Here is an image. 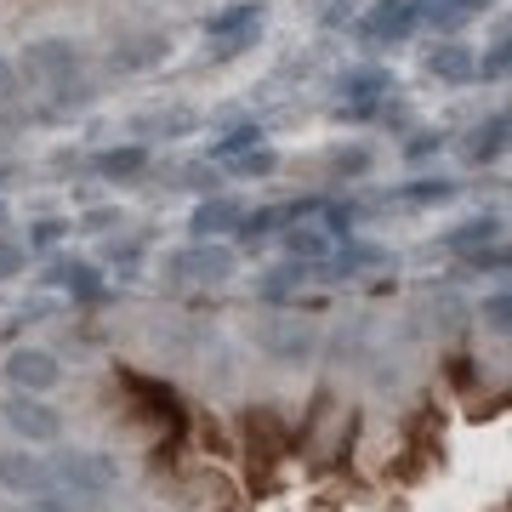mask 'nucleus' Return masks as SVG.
<instances>
[{
	"mask_svg": "<svg viewBox=\"0 0 512 512\" xmlns=\"http://www.w3.org/2000/svg\"><path fill=\"white\" fill-rule=\"evenodd\" d=\"M23 74L29 80H40V86H52L57 103H86V80H80V46L63 35L52 40H29L23 46Z\"/></svg>",
	"mask_w": 512,
	"mask_h": 512,
	"instance_id": "obj_1",
	"label": "nucleus"
},
{
	"mask_svg": "<svg viewBox=\"0 0 512 512\" xmlns=\"http://www.w3.org/2000/svg\"><path fill=\"white\" fill-rule=\"evenodd\" d=\"M52 484L80 490V495H109L120 484V461L109 450H69V456L52 461Z\"/></svg>",
	"mask_w": 512,
	"mask_h": 512,
	"instance_id": "obj_2",
	"label": "nucleus"
},
{
	"mask_svg": "<svg viewBox=\"0 0 512 512\" xmlns=\"http://www.w3.org/2000/svg\"><path fill=\"white\" fill-rule=\"evenodd\" d=\"M262 0H234V6H222V12H211V23H205V35H211V52L217 57H239L245 46L256 40V29H262Z\"/></svg>",
	"mask_w": 512,
	"mask_h": 512,
	"instance_id": "obj_3",
	"label": "nucleus"
},
{
	"mask_svg": "<svg viewBox=\"0 0 512 512\" xmlns=\"http://www.w3.org/2000/svg\"><path fill=\"white\" fill-rule=\"evenodd\" d=\"M0 416H6V427H12L18 439H29V444H52L57 433H63V416H57L40 393H18V399H6V404H0Z\"/></svg>",
	"mask_w": 512,
	"mask_h": 512,
	"instance_id": "obj_4",
	"label": "nucleus"
},
{
	"mask_svg": "<svg viewBox=\"0 0 512 512\" xmlns=\"http://www.w3.org/2000/svg\"><path fill=\"white\" fill-rule=\"evenodd\" d=\"M171 274L194 279V285H222V279L234 274V251H228V245H211V239H200V245H188V251L171 256Z\"/></svg>",
	"mask_w": 512,
	"mask_h": 512,
	"instance_id": "obj_5",
	"label": "nucleus"
},
{
	"mask_svg": "<svg viewBox=\"0 0 512 512\" xmlns=\"http://www.w3.org/2000/svg\"><path fill=\"white\" fill-rule=\"evenodd\" d=\"M6 376H12L23 393H52L63 370H57V359L46 348H18L12 359H6Z\"/></svg>",
	"mask_w": 512,
	"mask_h": 512,
	"instance_id": "obj_6",
	"label": "nucleus"
},
{
	"mask_svg": "<svg viewBox=\"0 0 512 512\" xmlns=\"http://www.w3.org/2000/svg\"><path fill=\"white\" fill-rule=\"evenodd\" d=\"M421 12H427V0H376V12L365 18V35L370 40H399L421 23Z\"/></svg>",
	"mask_w": 512,
	"mask_h": 512,
	"instance_id": "obj_7",
	"label": "nucleus"
},
{
	"mask_svg": "<svg viewBox=\"0 0 512 512\" xmlns=\"http://www.w3.org/2000/svg\"><path fill=\"white\" fill-rule=\"evenodd\" d=\"M0 490H18V495H35V490H52V467L23 450H6L0 456Z\"/></svg>",
	"mask_w": 512,
	"mask_h": 512,
	"instance_id": "obj_8",
	"label": "nucleus"
},
{
	"mask_svg": "<svg viewBox=\"0 0 512 512\" xmlns=\"http://www.w3.org/2000/svg\"><path fill=\"white\" fill-rule=\"evenodd\" d=\"M262 348L274 353V359H285V365H308L313 325H308V319H296V325H268V330H262Z\"/></svg>",
	"mask_w": 512,
	"mask_h": 512,
	"instance_id": "obj_9",
	"label": "nucleus"
},
{
	"mask_svg": "<svg viewBox=\"0 0 512 512\" xmlns=\"http://www.w3.org/2000/svg\"><path fill=\"white\" fill-rule=\"evenodd\" d=\"M387 86H393V80H387V69H359V74H348V80H342V109H348V114H370L376 103H382Z\"/></svg>",
	"mask_w": 512,
	"mask_h": 512,
	"instance_id": "obj_10",
	"label": "nucleus"
},
{
	"mask_svg": "<svg viewBox=\"0 0 512 512\" xmlns=\"http://www.w3.org/2000/svg\"><path fill=\"white\" fill-rule=\"evenodd\" d=\"M239 217H245V211H239L234 200H205L200 211L188 217V228H194V239H217V234H228Z\"/></svg>",
	"mask_w": 512,
	"mask_h": 512,
	"instance_id": "obj_11",
	"label": "nucleus"
},
{
	"mask_svg": "<svg viewBox=\"0 0 512 512\" xmlns=\"http://www.w3.org/2000/svg\"><path fill=\"white\" fill-rule=\"evenodd\" d=\"M148 165V148L143 143H126V148H103L97 154V177H109V183H126Z\"/></svg>",
	"mask_w": 512,
	"mask_h": 512,
	"instance_id": "obj_12",
	"label": "nucleus"
},
{
	"mask_svg": "<svg viewBox=\"0 0 512 512\" xmlns=\"http://www.w3.org/2000/svg\"><path fill=\"white\" fill-rule=\"evenodd\" d=\"M427 69L439 74V80H450V86H467V80H473V52L456 46V40H444L439 52L427 57Z\"/></svg>",
	"mask_w": 512,
	"mask_h": 512,
	"instance_id": "obj_13",
	"label": "nucleus"
},
{
	"mask_svg": "<svg viewBox=\"0 0 512 512\" xmlns=\"http://www.w3.org/2000/svg\"><path fill=\"white\" fill-rule=\"evenodd\" d=\"M467 154H473V165H490V160H501V154H507V114L495 109L490 120H484V126L473 131V148H467Z\"/></svg>",
	"mask_w": 512,
	"mask_h": 512,
	"instance_id": "obj_14",
	"label": "nucleus"
},
{
	"mask_svg": "<svg viewBox=\"0 0 512 512\" xmlns=\"http://www.w3.org/2000/svg\"><path fill=\"white\" fill-rule=\"evenodd\" d=\"M484 6H490V0H427V12H421V18H433V23L444 29V35H456L461 23L478 18Z\"/></svg>",
	"mask_w": 512,
	"mask_h": 512,
	"instance_id": "obj_15",
	"label": "nucleus"
},
{
	"mask_svg": "<svg viewBox=\"0 0 512 512\" xmlns=\"http://www.w3.org/2000/svg\"><path fill=\"white\" fill-rule=\"evenodd\" d=\"M490 239H501V222H495V217H473V222H461V228L444 234V251H473V245H490Z\"/></svg>",
	"mask_w": 512,
	"mask_h": 512,
	"instance_id": "obj_16",
	"label": "nucleus"
},
{
	"mask_svg": "<svg viewBox=\"0 0 512 512\" xmlns=\"http://www.w3.org/2000/svg\"><path fill=\"white\" fill-rule=\"evenodd\" d=\"M160 57H165V35H137V40H131V52H126V46L114 52V63L131 74V69H154Z\"/></svg>",
	"mask_w": 512,
	"mask_h": 512,
	"instance_id": "obj_17",
	"label": "nucleus"
},
{
	"mask_svg": "<svg viewBox=\"0 0 512 512\" xmlns=\"http://www.w3.org/2000/svg\"><path fill=\"white\" fill-rule=\"evenodd\" d=\"M302 279H308V268H302V262H279V268H268V279H262V296H268V302H285Z\"/></svg>",
	"mask_w": 512,
	"mask_h": 512,
	"instance_id": "obj_18",
	"label": "nucleus"
},
{
	"mask_svg": "<svg viewBox=\"0 0 512 512\" xmlns=\"http://www.w3.org/2000/svg\"><path fill=\"white\" fill-rule=\"evenodd\" d=\"M57 279L74 291V302H97L103 296V279H97V268H86V262H69V268H57Z\"/></svg>",
	"mask_w": 512,
	"mask_h": 512,
	"instance_id": "obj_19",
	"label": "nucleus"
},
{
	"mask_svg": "<svg viewBox=\"0 0 512 512\" xmlns=\"http://www.w3.org/2000/svg\"><path fill=\"white\" fill-rule=\"evenodd\" d=\"M450 194H456V183H444V177H421V183L399 188L404 205H439V200H450Z\"/></svg>",
	"mask_w": 512,
	"mask_h": 512,
	"instance_id": "obj_20",
	"label": "nucleus"
},
{
	"mask_svg": "<svg viewBox=\"0 0 512 512\" xmlns=\"http://www.w3.org/2000/svg\"><path fill=\"white\" fill-rule=\"evenodd\" d=\"M245 148H262V126H234L228 137L211 143V154H217V160H234V154H245Z\"/></svg>",
	"mask_w": 512,
	"mask_h": 512,
	"instance_id": "obj_21",
	"label": "nucleus"
},
{
	"mask_svg": "<svg viewBox=\"0 0 512 512\" xmlns=\"http://www.w3.org/2000/svg\"><path fill=\"white\" fill-rule=\"evenodd\" d=\"M467 268H490V274H507V245L490 239V245H473V251H456Z\"/></svg>",
	"mask_w": 512,
	"mask_h": 512,
	"instance_id": "obj_22",
	"label": "nucleus"
},
{
	"mask_svg": "<svg viewBox=\"0 0 512 512\" xmlns=\"http://www.w3.org/2000/svg\"><path fill=\"white\" fill-rule=\"evenodd\" d=\"M484 325H490L495 336H507V330H512V296L507 291L484 296Z\"/></svg>",
	"mask_w": 512,
	"mask_h": 512,
	"instance_id": "obj_23",
	"label": "nucleus"
},
{
	"mask_svg": "<svg viewBox=\"0 0 512 512\" xmlns=\"http://www.w3.org/2000/svg\"><path fill=\"white\" fill-rule=\"evenodd\" d=\"M291 251H296V256H313V262H319V256L330 251V234H319V228H296V234H291Z\"/></svg>",
	"mask_w": 512,
	"mask_h": 512,
	"instance_id": "obj_24",
	"label": "nucleus"
},
{
	"mask_svg": "<svg viewBox=\"0 0 512 512\" xmlns=\"http://www.w3.org/2000/svg\"><path fill=\"white\" fill-rule=\"evenodd\" d=\"M507 40H495L490 46V57H484V63H473V74H484V80H507Z\"/></svg>",
	"mask_w": 512,
	"mask_h": 512,
	"instance_id": "obj_25",
	"label": "nucleus"
},
{
	"mask_svg": "<svg viewBox=\"0 0 512 512\" xmlns=\"http://www.w3.org/2000/svg\"><path fill=\"white\" fill-rule=\"evenodd\" d=\"M57 239H63V222H52V217H46V222H35V228H29V245H35V251H52Z\"/></svg>",
	"mask_w": 512,
	"mask_h": 512,
	"instance_id": "obj_26",
	"label": "nucleus"
},
{
	"mask_svg": "<svg viewBox=\"0 0 512 512\" xmlns=\"http://www.w3.org/2000/svg\"><path fill=\"white\" fill-rule=\"evenodd\" d=\"M234 171H245V177L262 171V177H268V171H274V154H268V148H262V154H245V160H234Z\"/></svg>",
	"mask_w": 512,
	"mask_h": 512,
	"instance_id": "obj_27",
	"label": "nucleus"
},
{
	"mask_svg": "<svg viewBox=\"0 0 512 512\" xmlns=\"http://www.w3.org/2000/svg\"><path fill=\"white\" fill-rule=\"evenodd\" d=\"M18 92V69H12V63H6V57H0V103H6V97Z\"/></svg>",
	"mask_w": 512,
	"mask_h": 512,
	"instance_id": "obj_28",
	"label": "nucleus"
},
{
	"mask_svg": "<svg viewBox=\"0 0 512 512\" xmlns=\"http://www.w3.org/2000/svg\"><path fill=\"white\" fill-rule=\"evenodd\" d=\"M433 148H439V137H433V131H421L416 143H410V160H427V154H433Z\"/></svg>",
	"mask_w": 512,
	"mask_h": 512,
	"instance_id": "obj_29",
	"label": "nucleus"
},
{
	"mask_svg": "<svg viewBox=\"0 0 512 512\" xmlns=\"http://www.w3.org/2000/svg\"><path fill=\"white\" fill-rule=\"evenodd\" d=\"M370 165V154L359 148V154H336V171H365Z\"/></svg>",
	"mask_w": 512,
	"mask_h": 512,
	"instance_id": "obj_30",
	"label": "nucleus"
},
{
	"mask_svg": "<svg viewBox=\"0 0 512 512\" xmlns=\"http://www.w3.org/2000/svg\"><path fill=\"white\" fill-rule=\"evenodd\" d=\"M18 262H23V256L12 251V245H0V279H12V274H18Z\"/></svg>",
	"mask_w": 512,
	"mask_h": 512,
	"instance_id": "obj_31",
	"label": "nucleus"
},
{
	"mask_svg": "<svg viewBox=\"0 0 512 512\" xmlns=\"http://www.w3.org/2000/svg\"><path fill=\"white\" fill-rule=\"evenodd\" d=\"M0 228H6V205H0Z\"/></svg>",
	"mask_w": 512,
	"mask_h": 512,
	"instance_id": "obj_32",
	"label": "nucleus"
}]
</instances>
